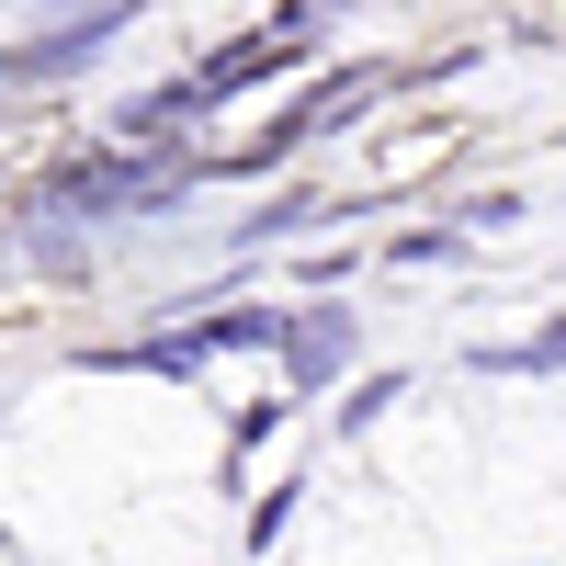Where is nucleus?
<instances>
[{"mask_svg":"<svg viewBox=\"0 0 566 566\" xmlns=\"http://www.w3.org/2000/svg\"><path fill=\"white\" fill-rule=\"evenodd\" d=\"M57 205H159V170H125V159H69V170H57Z\"/></svg>","mask_w":566,"mask_h":566,"instance_id":"nucleus-1","label":"nucleus"}]
</instances>
